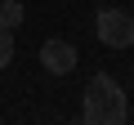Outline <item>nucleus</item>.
<instances>
[{"instance_id": "f257e3e1", "label": "nucleus", "mask_w": 134, "mask_h": 125, "mask_svg": "<svg viewBox=\"0 0 134 125\" xmlns=\"http://www.w3.org/2000/svg\"><path fill=\"white\" fill-rule=\"evenodd\" d=\"M130 116L125 107V89L112 81V76H94L85 85V121L90 125H121Z\"/></svg>"}, {"instance_id": "f03ea898", "label": "nucleus", "mask_w": 134, "mask_h": 125, "mask_svg": "<svg viewBox=\"0 0 134 125\" xmlns=\"http://www.w3.org/2000/svg\"><path fill=\"white\" fill-rule=\"evenodd\" d=\"M94 31L107 49H130L134 45V14L130 9H103L94 18Z\"/></svg>"}, {"instance_id": "7ed1b4c3", "label": "nucleus", "mask_w": 134, "mask_h": 125, "mask_svg": "<svg viewBox=\"0 0 134 125\" xmlns=\"http://www.w3.org/2000/svg\"><path fill=\"white\" fill-rule=\"evenodd\" d=\"M76 58H81V54L67 45V40H45V45H40V67H45L49 76H67V72L76 67Z\"/></svg>"}, {"instance_id": "20e7f679", "label": "nucleus", "mask_w": 134, "mask_h": 125, "mask_svg": "<svg viewBox=\"0 0 134 125\" xmlns=\"http://www.w3.org/2000/svg\"><path fill=\"white\" fill-rule=\"evenodd\" d=\"M23 14H27V9H23V0H0V27H9V31H14V27L23 22Z\"/></svg>"}, {"instance_id": "39448f33", "label": "nucleus", "mask_w": 134, "mask_h": 125, "mask_svg": "<svg viewBox=\"0 0 134 125\" xmlns=\"http://www.w3.org/2000/svg\"><path fill=\"white\" fill-rule=\"evenodd\" d=\"M9 62H14V31L0 27V67H9Z\"/></svg>"}]
</instances>
